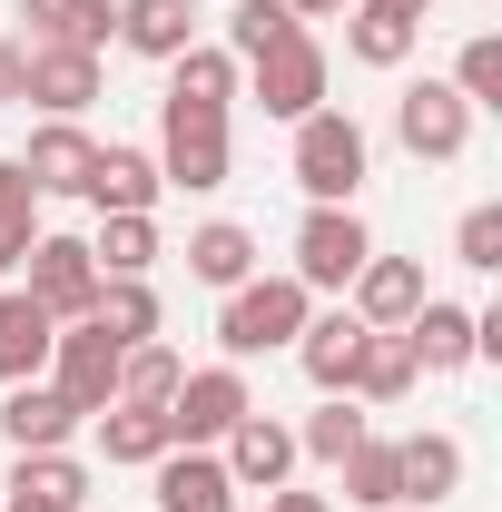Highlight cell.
Returning a JSON list of instances; mask_svg holds the SVG:
<instances>
[{"label":"cell","mask_w":502,"mask_h":512,"mask_svg":"<svg viewBox=\"0 0 502 512\" xmlns=\"http://www.w3.org/2000/svg\"><path fill=\"white\" fill-rule=\"evenodd\" d=\"M306 316H315V296L296 276H247V286H227V306H217V345H227V365H256V355L296 345Z\"/></svg>","instance_id":"1"},{"label":"cell","mask_w":502,"mask_h":512,"mask_svg":"<svg viewBox=\"0 0 502 512\" xmlns=\"http://www.w3.org/2000/svg\"><path fill=\"white\" fill-rule=\"evenodd\" d=\"M365 168H375V138L345 119V109L296 119V188H306V207H355Z\"/></svg>","instance_id":"2"},{"label":"cell","mask_w":502,"mask_h":512,"mask_svg":"<svg viewBox=\"0 0 502 512\" xmlns=\"http://www.w3.org/2000/svg\"><path fill=\"white\" fill-rule=\"evenodd\" d=\"M158 178L168 188H188V197H207V188H227V109H188V99H158Z\"/></svg>","instance_id":"3"},{"label":"cell","mask_w":502,"mask_h":512,"mask_svg":"<svg viewBox=\"0 0 502 512\" xmlns=\"http://www.w3.org/2000/svg\"><path fill=\"white\" fill-rule=\"evenodd\" d=\"M158 414H168V444H207V453H217L227 434H237V414H256L247 365H188Z\"/></svg>","instance_id":"4"},{"label":"cell","mask_w":502,"mask_h":512,"mask_svg":"<svg viewBox=\"0 0 502 512\" xmlns=\"http://www.w3.org/2000/svg\"><path fill=\"white\" fill-rule=\"evenodd\" d=\"M325 79H335L325 40H306V30H296V40H276L266 60H247V89H237V99H256L266 119L296 128V119H315V109H325Z\"/></svg>","instance_id":"5"},{"label":"cell","mask_w":502,"mask_h":512,"mask_svg":"<svg viewBox=\"0 0 502 512\" xmlns=\"http://www.w3.org/2000/svg\"><path fill=\"white\" fill-rule=\"evenodd\" d=\"M365 256H375V237H365L355 207H306V217H296V266H286V276H296L306 296H345Z\"/></svg>","instance_id":"6"},{"label":"cell","mask_w":502,"mask_h":512,"mask_svg":"<svg viewBox=\"0 0 502 512\" xmlns=\"http://www.w3.org/2000/svg\"><path fill=\"white\" fill-rule=\"evenodd\" d=\"M119 355H128L119 335H99V325L79 316V325L50 335V384H60L79 414H109V404H119Z\"/></svg>","instance_id":"7"},{"label":"cell","mask_w":502,"mask_h":512,"mask_svg":"<svg viewBox=\"0 0 502 512\" xmlns=\"http://www.w3.org/2000/svg\"><path fill=\"white\" fill-rule=\"evenodd\" d=\"M394 138L414 148V158H463L473 148V109H463V89L453 79H404V99H394Z\"/></svg>","instance_id":"8"},{"label":"cell","mask_w":502,"mask_h":512,"mask_svg":"<svg viewBox=\"0 0 502 512\" xmlns=\"http://www.w3.org/2000/svg\"><path fill=\"white\" fill-rule=\"evenodd\" d=\"M20 266H30V296L60 325H79L99 306V256H89V237H50V227H40V237L20 247Z\"/></svg>","instance_id":"9"},{"label":"cell","mask_w":502,"mask_h":512,"mask_svg":"<svg viewBox=\"0 0 502 512\" xmlns=\"http://www.w3.org/2000/svg\"><path fill=\"white\" fill-rule=\"evenodd\" d=\"M217 463H227V483L237 493H276V483H296V424H276V414H237V434L217 444Z\"/></svg>","instance_id":"10"},{"label":"cell","mask_w":502,"mask_h":512,"mask_svg":"<svg viewBox=\"0 0 502 512\" xmlns=\"http://www.w3.org/2000/svg\"><path fill=\"white\" fill-rule=\"evenodd\" d=\"M79 424H89V414H79L50 375H30V384H10V394H0V434H10V453H69Z\"/></svg>","instance_id":"11"},{"label":"cell","mask_w":502,"mask_h":512,"mask_svg":"<svg viewBox=\"0 0 502 512\" xmlns=\"http://www.w3.org/2000/svg\"><path fill=\"white\" fill-rule=\"evenodd\" d=\"M20 99H40L50 119H79L99 99V50H60V40H30L20 50Z\"/></svg>","instance_id":"12"},{"label":"cell","mask_w":502,"mask_h":512,"mask_svg":"<svg viewBox=\"0 0 502 512\" xmlns=\"http://www.w3.org/2000/svg\"><path fill=\"white\" fill-rule=\"evenodd\" d=\"M79 197H89L99 217H158L168 178H158V158H148V148H99V158H89V178H79Z\"/></svg>","instance_id":"13"},{"label":"cell","mask_w":502,"mask_h":512,"mask_svg":"<svg viewBox=\"0 0 502 512\" xmlns=\"http://www.w3.org/2000/svg\"><path fill=\"white\" fill-rule=\"evenodd\" d=\"M148 483H158V512H237V483L207 444H168L148 463Z\"/></svg>","instance_id":"14"},{"label":"cell","mask_w":502,"mask_h":512,"mask_svg":"<svg viewBox=\"0 0 502 512\" xmlns=\"http://www.w3.org/2000/svg\"><path fill=\"white\" fill-rule=\"evenodd\" d=\"M424 296H434V286H424V266H414V256H384V247L365 256V266H355V286H345V306H355L365 325H414Z\"/></svg>","instance_id":"15"},{"label":"cell","mask_w":502,"mask_h":512,"mask_svg":"<svg viewBox=\"0 0 502 512\" xmlns=\"http://www.w3.org/2000/svg\"><path fill=\"white\" fill-rule=\"evenodd\" d=\"M89 158H99V138H89L79 119H40V128H30V148H20V178H30L40 197H79Z\"/></svg>","instance_id":"16"},{"label":"cell","mask_w":502,"mask_h":512,"mask_svg":"<svg viewBox=\"0 0 502 512\" xmlns=\"http://www.w3.org/2000/svg\"><path fill=\"white\" fill-rule=\"evenodd\" d=\"M50 335H60V316H50L30 286H0V384L50 375Z\"/></svg>","instance_id":"17"},{"label":"cell","mask_w":502,"mask_h":512,"mask_svg":"<svg viewBox=\"0 0 502 512\" xmlns=\"http://www.w3.org/2000/svg\"><path fill=\"white\" fill-rule=\"evenodd\" d=\"M453 493H463V444H453V434H404V444H394V503H453Z\"/></svg>","instance_id":"18"},{"label":"cell","mask_w":502,"mask_h":512,"mask_svg":"<svg viewBox=\"0 0 502 512\" xmlns=\"http://www.w3.org/2000/svg\"><path fill=\"white\" fill-rule=\"evenodd\" d=\"M0 512H89V463L79 453H20Z\"/></svg>","instance_id":"19"},{"label":"cell","mask_w":502,"mask_h":512,"mask_svg":"<svg viewBox=\"0 0 502 512\" xmlns=\"http://www.w3.org/2000/svg\"><path fill=\"white\" fill-rule=\"evenodd\" d=\"M404 345H414V375H463V365H473V306L424 296L414 325H404Z\"/></svg>","instance_id":"20"},{"label":"cell","mask_w":502,"mask_h":512,"mask_svg":"<svg viewBox=\"0 0 502 512\" xmlns=\"http://www.w3.org/2000/svg\"><path fill=\"white\" fill-rule=\"evenodd\" d=\"M355 345H365V316H355V306H325V316H306V335H296V365H306L315 394H345V375H355Z\"/></svg>","instance_id":"21"},{"label":"cell","mask_w":502,"mask_h":512,"mask_svg":"<svg viewBox=\"0 0 502 512\" xmlns=\"http://www.w3.org/2000/svg\"><path fill=\"white\" fill-rule=\"evenodd\" d=\"M345 394H355V404H404V394H414V345H404V325H365Z\"/></svg>","instance_id":"22"},{"label":"cell","mask_w":502,"mask_h":512,"mask_svg":"<svg viewBox=\"0 0 502 512\" xmlns=\"http://www.w3.org/2000/svg\"><path fill=\"white\" fill-rule=\"evenodd\" d=\"M109 40H128L138 60L168 69V60L197 40V0H119V30H109Z\"/></svg>","instance_id":"23"},{"label":"cell","mask_w":502,"mask_h":512,"mask_svg":"<svg viewBox=\"0 0 502 512\" xmlns=\"http://www.w3.org/2000/svg\"><path fill=\"white\" fill-rule=\"evenodd\" d=\"M237 89H247V69L227 60L217 40H188L168 60V99H188V109H237Z\"/></svg>","instance_id":"24"},{"label":"cell","mask_w":502,"mask_h":512,"mask_svg":"<svg viewBox=\"0 0 502 512\" xmlns=\"http://www.w3.org/2000/svg\"><path fill=\"white\" fill-rule=\"evenodd\" d=\"M30 40H60V50H109L119 30V0H20Z\"/></svg>","instance_id":"25"},{"label":"cell","mask_w":502,"mask_h":512,"mask_svg":"<svg viewBox=\"0 0 502 512\" xmlns=\"http://www.w3.org/2000/svg\"><path fill=\"white\" fill-rule=\"evenodd\" d=\"M188 276H197V286H217V296H227V286H247V276H256V237L237 227V217L188 227Z\"/></svg>","instance_id":"26"},{"label":"cell","mask_w":502,"mask_h":512,"mask_svg":"<svg viewBox=\"0 0 502 512\" xmlns=\"http://www.w3.org/2000/svg\"><path fill=\"white\" fill-rule=\"evenodd\" d=\"M89 424H99V453L128 463V473H148V463L168 453V414H158V404H109V414H89Z\"/></svg>","instance_id":"27"},{"label":"cell","mask_w":502,"mask_h":512,"mask_svg":"<svg viewBox=\"0 0 502 512\" xmlns=\"http://www.w3.org/2000/svg\"><path fill=\"white\" fill-rule=\"evenodd\" d=\"M89 325H99V335H119V345H148V335H158V286H148V276H99Z\"/></svg>","instance_id":"28"},{"label":"cell","mask_w":502,"mask_h":512,"mask_svg":"<svg viewBox=\"0 0 502 512\" xmlns=\"http://www.w3.org/2000/svg\"><path fill=\"white\" fill-rule=\"evenodd\" d=\"M414 40H424V20H394V10H365V0L345 20V60H365V69H404Z\"/></svg>","instance_id":"29"},{"label":"cell","mask_w":502,"mask_h":512,"mask_svg":"<svg viewBox=\"0 0 502 512\" xmlns=\"http://www.w3.org/2000/svg\"><path fill=\"white\" fill-rule=\"evenodd\" d=\"M365 434H375V424H365V404H355V394H325L306 424H296V453H315V463H345Z\"/></svg>","instance_id":"30"},{"label":"cell","mask_w":502,"mask_h":512,"mask_svg":"<svg viewBox=\"0 0 502 512\" xmlns=\"http://www.w3.org/2000/svg\"><path fill=\"white\" fill-rule=\"evenodd\" d=\"M296 30H306L296 10H276V0H237V10H227V40H217V50L247 69V60H266L276 40H296Z\"/></svg>","instance_id":"31"},{"label":"cell","mask_w":502,"mask_h":512,"mask_svg":"<svg viewBox=\"0 0 502 512\" xmlns=\"http://www.w3.org/2000/svg\"><path fill=\"white\" fill-rule=\"evenodd\" d=\"M89 256H99V276H148L158 266V217H99Z\"/></svg>","instance_id":"32"},{"label":"cell","mask_w":502,"mask_h":512,"mask_svg":"<svg viewBox=\"0 0 502 512\" xmlns=\"http://www.w3.org/2000/svg\"><path fill=\"white\" fill-rule=\"evenodd\" d=\"M178 375H188V365H178V345H158V335H148V345H128V355H119V404H168Z\"/></svg>","instance_id":"33"},{"label":"cell","mask_w":502,"mask_h":512,"mask_svg":"<svg viewBox=\"0 0 502 512\" xmlns=\"http://www.w3.org/2000/svg\"><path fill=\"white\" fill-rule=\"evenodd\" d=\"M335 473H345V503H365V512L394 503V444H384V434H365V444L345 453Z\"/></svg>","instance_id":"34"},{"label":"cell","mask_w":502,"mask_h":512,"mask_svg":"<svg viewBox=\"0 0 502 512\" xmlns=\"http://www.w3.org/2000/svg\"><path fill=\"white\" fill-rule=\"evenodd\" d=\"M40 237V188L20 178V158H0V256L20 266V247Z\"/></svg>","instance_id":"35"},{"label":"cell","mask_w":502,"mask_h":512,"mask_svg":"<svg viewBox=\"0 0 502 512\" xmlns=\"http://www.w3.org/2000/svg\"><path fill=\"white\" fill-rule=\"evenodd\" d=\"M453 89H463V109H502V40H493V30H473V40H463Z\"/></svg>","instance_id":"36"},{"label":"cell","mask_w":502,"mask_h":512,"mask_svg":"<svg viewBox=\"0 0 502 512\" xmlns=\"http://www.w3.org/2000/svg\"><path fill=\"white\" fill-rule=\"evenodd\" d=\"M453 256H463L473 276H493V266H502V207H463V227H453Z\"/></svg>","instance_id":"37"},{"label":"cell","mask_w":502,"mask_h":512,"mask_svg":"<svg viewBox=\"0 0 502 512\" xmlns=\"http://www.w3.org/2000/svg\"><path fill=\"white\" fill-rule=\"evenodd\" d=\"M266 512H335V503H325V493H296V483H276V493H266Z\"/></svg>","instance_id":"38"},{"label":"cell","mask_w":502,"mask_h":512,"mask_svg":"<svg viewBox=\"0 0 502 512\" xmlns=\"http://www.w3.org/2000/svg\"><path fill=\"white\" fill-rule=\"evenodd\" d=\"M10 99H20V50L0 40V109H10Z\"/></svg>","instance_id":"39"},{"label":"cell","mask_w":502,"mask_h":512,"mask_svg":"<svg viewBox=\"0 0 502 512\" xmlns=\"http://www.w3.org/2000/svg\"><path fill=\"white\" fill-rule=\"evenodd\" d=\"M365 10H394V20H424L434 0H365Z\"/></svg>","instance_id":"40"},{"label":"cell","mask_w":502,"mask_h":512,"mask_svg":"<svg viewBox=\"0 0 502 512\" xmlns=\"http://www.w3.org/2000/svg\"><path fill=\"white\" fill-rule=\"evenodd\" d=\"M276 10H296V20H325V10H345V0H276Z\"/></svg>","instance_id":"41"},{"label":"cell","mask_w":502,"mask_h":512,"mask_svg":"<svg viewBox=\"0 0 502 512\" xmlns=\"http://www.w3.org/2000/svg\"><path fill=\"white\" fill-rule=\"evenodd\" d=\"M384 512H424V503H384Z\"/></svg>","instance_id":"42"},{"label":"cell","mask_w":502,"mask_h":512,"mask_svg":"<svg viewBox=\"0 0 502 512\" xmlns=\"http://www.w3.org/2000/svg\"><path fill=\"white\" fill-rule=\"evenodd\" d=\"M0 276H10V256H0Z\"/></svg>","instance_id":"43"}]
</instances>
